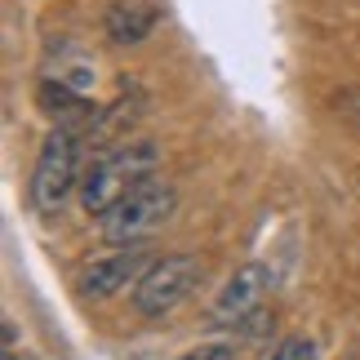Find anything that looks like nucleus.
Returning <instances> with one entry per match:
<instances>
[{
    "mask_svg": "<svg viewBox=\"0 0 360 360\" xmlns=\"http://www.w3.org/2000/svg\"><path fill=\"white\" fill-rule=\"evenodd\" d=\"M178 360H236V347H231V342H200V347H191Z\"/></svg>",
    "mask_w": 360,
    "mask_h": 360,
    "instance_id": "nucleus-10",
    "label": "nucleus"
},
{
    "mask_svg": "<svg viewBox=\"0 0 360 360\" xmlns=\"http://www.w3.org/2000/svg\"><path fill=\"white\" fill-rule=\"evenodd\" d=\"M5 360H18V356H13V352H5Z\"/></svg>",
    "mask_w": 360,
    "mask_h": 360,
    "instance_id": "nucleus-11",
    "label": "nucleus"
},
{
    "mask_svg": "<svg viewBox=\"0 0 360 360\" xmlns=\"http://www.w3.org/2000/svg\"><path fill=\"white\" fill-rule=\"evenodd\" d=\"M36 107L45 112L53 124H63V129H72V124H94L98 120V107H89V98L72 85H63V80H40L36 85Z\"/></svg>",
    "mask_w": 360,
    "mask_h": 360,
    "instance_id": "nucleus-7",
    "label": "nucleus"
},
{
    "mask_svg": "<svg viewBox=\"0 0 360 360\" xmlns=\"http://www.w3.org/2000/svg\"><path fill=\"white\" fill-rule=\"evenodd\" d=\"M147 249L143 245H124V249H112V254H98V258H89L85 267H80L76 276V289H80V298H94V302H103V298H112L120 294V289H129L138 285L147 276Z\"/></svg>",
    "mask_w": 360,
    "mask_h": 360,
    "instance_id": "nucleus-5",
    "label": "nucleus"
},
{
    "mask_svg": "<svg viewBox=\"0 0 360 360\" xmlns=\"http://www.w3.org/2000/svg\"><path fill=\"white\" fill-rule=\"evenodd\" d=\"M200 281H205V262L196 254H165L134 285V311L147 316V321H160V316L183 307L200 289Z\"/></svg>",
    "mask_w": 360,
    "mask_h": 360,
    "instance_id": "nucleus-2",
    "label": "nucleus"
},
{
    "mask_svg": "<svg viewBox=\"0 0 360 360\" xmlns=\"http://www.w3.org/2000/svg\"><path fill=\"white\" fill-rule=\"evenodd\" d=\"M174 187L165 183L160 174H151V178H143L124 200H116L112 210L103 214V236L112 240V245H134V240H143V236H151L165 218L174 214Z\"/></svg>",
    "mask_w": 360,
    "mask_h": 360,
    "instance_id": "nucleus-3",
    "label": "nucleus"
},
{
    "mask_svg": "<svg viewBox=\"0 0 360 360\" xmlns=\"http://www.w3.org/2000/svg\"><path fill=\"white\" fill-rule=\"evenodd\" d=\"M156 18L160 13L147 5V0H112V9H107V36L116 40V45H138V40H147L156 32Z\"/></svg>",
    "mask_w": 360,
    "mask_h": 360,
    "instance_id": "nucleus-8",
    "label": "nucleus"
},
{
    "mask_svg": "<svg viewBox=\"0 0 360 360\" xmlns=\"http://www.w3.org/2000/svg\"><path fill=\"white\" fill-rule=\"evenodd\" d=\"M156 165H160V151H156V143H147V138H134V143H120L112 151H103V156L89 165V174L80 178V205H85V214L103 218L116 200L129 196L143 178L156 174Z\"/></svg>",
    "mask_w": 360,
    "mask_h": 360,
    "instance_id": "nucleus-1",
    "label": "nucleus"
},
{
    "mask_svg": "<svg viewBox=\"0 0 360 360\" xmlns=\"http://www.w3.org/2000/svg\"><path fill=\"white\" fill-rule=\"evenodd\" d=\"M80 183V138L76 129L53 124L40 143L36 169H32V200L40 214H53L58 205L72 196V187Z\"/></svg>",
    "mask_w": 360,
    "mask_h": 360,
    "instance_id": "nucleus-4",
    "label": "nucleus"
},
{
    "mask_svg": "<svg viewBox=\"0 0 360 360\" xmlns=\"http://www.w3.org/2000/svg\"><path fill=\"white\" fill-rule=\"evenodd\" d=\"M271 360H316V342L307 334H294V338H285L281 347L271 352Z\"/></svg>",
    "mask_w": 360,
    "mask_h": 360,
    "instance_id": "nucleus-9",
    "label": "nucleus"
},
{
    "mask_svg": "<svg viewBox=\"0 0 360 360\" xmlns=\"http://www.w3.org/2000/svg\"><path fill=\"white\" fill-rule=\"evenodd\" d=\"M267 267L262 262H245V267H236L227 276V285L218 289V298H214V321L218 325H240L249 321V316L258 311V302L262 294H267Z\"/></svg>",
    "mask_w": 360,
    "mask_h": 360,
    "instance_id": "nucleus-6",
    "label": "nucleus"
}]
</instances>
